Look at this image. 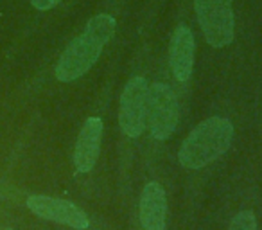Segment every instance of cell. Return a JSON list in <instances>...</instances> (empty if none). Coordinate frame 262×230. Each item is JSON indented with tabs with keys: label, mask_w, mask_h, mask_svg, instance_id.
I'll return each mask as SVG.
<instances>
[{
	"label": "cell",
	"mask_w": 262,
	"mask_h": 230,
	"mask_svg": "<svg viewBox=\"0 0 262 230\" xmlns=\"http://www.w3.org/2000/svg\"><path fill=\"white\" fill-rule=\"evenodd\" d=\"M115 33V18L110 15H95L88 20L84 31L74 38L63 51L58 65L56 77L63 83L79 79L97 63L104 45Z\"/></svg>",
	"instance_id": "obj_1"
},
{
	"label": "cell",
	"mask_w": 262,
	"mask_h": 230,
	"mask_svg": "<svg viewBox=\"0 0 262 230\" xmlns=\"http://www.w3.org/2000/svg\"><path fill=\"white\" fill-rule=\"evenodd\" d=\"M233 124L226 117H208L183 140L178 160L185 169H201L219 158L230 148Z\"/></svg>",
	"instance_id": "obj_2"
},
{
	"label": "cell",
	"mask_w": 262,
	"mask_h": 230,
	"mask_svg": "<svg viewBox=\"0 0 262 230\" xmlns=\"http://www.w3.org/2000/svg\"><path fill=\"white\" fill-rule=\"evenodd\" d=\"M194 8L207 44L215 49L232 44L235 34L232 0H194Z\"/></svg>",
	"instance_id": "obj_3"
},
{
	"label": "cell",
	"mask_w": 262,
	"mask_h": 230,
	"mask_svg": "<svg viewBox=\"0 0 262 230\" xmlns=\"http://www.w3.org/2000/svg\"><path fill=\"white\" fill-rule=\"evenodd\" d=\"M149 132L157 140H167L178 126V99L169 85L153 83L147 92Z\"/></svg>",
	"instance_id": "obj_4"
},
{
	"label": "cell",
	"mask_w": 262,
	"mask_h": 230,
	"mask_svg": "<svg viewBox=\"0 0 262 230\" xmlns=\"http://www.w3.org/2000/svg\"><path fill=\"white\" fill-rule=\"evenodd\" d=\"M147 81L144 77H131L120 95L119 124L127 137H140L147 119Z\"/></svg>",
	"instance_id": "obj_5"
},
{
	"label": "cell",
	"mask_w": 262,
	"mask_h": 230,
	"mask_svg": "<svg viewBox=\"0 0 262 230\" xmlns=\"http://www.w3.org/2000/svg\"><path fill=\"white\" fill-rule=\"evenodd\" d=\"M27 207L31 212H34L43 219H49V221L61 223V225L72 226L77 230H84L90 226L88 216L72 201L34 194V196L27 198Z\"/></svg>",
	"instance_id": "obj_6"
},
{
	"label": "cell",
	"mask_w": 262,
	"mask_h": 230,
	"mask_svg": "<svg viewBox=\"0 0 262 230\" xmlns=\"http://www.w3.org/2000/svg\"><path fill=\"white\" fill-rule=\"evenodd\" d=\"M102 121L101 117H90L77 135L76 151H74V165L77 173H90L97 164L101 153Z\"/></svg>",
	"instance_id": "obj_7"
},
{
	"label": "cell",
	"mask_w": 262,
	"mask_h": 230,
	"mask_svg": "<svg viewBox=\"0 0 262 230\" xmlns=\"http://www.w3.org/2000/svg\"><path fill=\"white\" fill-rule=\"evenodd\" d=\"M194 52H196V44H194V34L187 26H178L172 33L171 47H169V63L174 77L182 83H185L190 77L194 69Z\"/></svg>",
	"instance_id": "obj_8"
},
{
	"label": "cell",
	"mask_w": 262,
	"mask_h": 230,
	"mask_svg": "<svg viewBox=\"0 0 262 230\" xmlns=\"http://www.w3.org/2000/svg\"><path fill=\"white\" fill-rule=\"evenodd\" d=\"M167 214V196L160 183L149 182L140 196V223L144 230H164Z\"/></svg>",
	"instance_id": "obj_9"
},
{
	"label": "cell",
	"mask_w": 262,
	"mask_h": 230,
	"mask_svg": "<svg viewBox=\"0 0 262 230\" xmlns=\"http://www.w3.org/2000/svg\"><path fill=\"white\" fill-rule=\"evenodd\" d=\"M228 230H257V219L251 211H241L232 219Z\"/></svg>",
	"instance_id": "obj_10"
},
{
	"label": "cell",
	"mask_w": 262,
	"mask_h": 230,
	"mask_svg": "<svg viewBox=\"0 0 262 230\" xmlns=\"http://www.w3.org/2000/svg\"><path fill=\"white\" fill-rule=\"evenodd\" d=\"M61 0H31V4L34 6L40 11H47V9H52L54 6H58Z\"/></svg>",
	"instance_id": "obj_11"
},
{
	"label": "cell",
	"mask_w": 262,
	"mask_h": 230,
	"mask_svg": "<svg viewBox=\"0 0 262 230\" xmlns=\"http://www.w3.org/2000/svg\"><path fill=\"white\" fill-rule=\"evenodd\" d=\"M4 230H13V228H4Z\"/></svg>",
	"instance_id": "obj_12"
}]
</instances>
